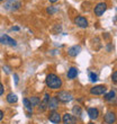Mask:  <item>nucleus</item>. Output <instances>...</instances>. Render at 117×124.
I'll return each mask as SVG.
<instances>
[{"mask_svg": "<svg viewBox=\"0 0 117 124\" xmlns=\"http://www.w3.org/2000/svg\"><path fill=\"white\" fill-rule=\"evenodd\" d=\"M45 84L46 86L49 87L50 89H53V90H58L62 87L63 82H62V79L58 77L55 73H49L45 78Z\"/></svg>", "mask_w": 117, "mask_h": 124, "instance_id": "obj_1", "label": "nucleus"}, {"mask_svg": "<svg viewBox=\"0 0 117 124\" xmlns=\"http://www.w3.org/2000/svg\"><path fill=\"white\" fill-rule=\"evenodd\" d=\"M22 7V2L18 0H6L3 3V8L9 11H17L18 9H20Z\"/></svg>", "mask_w": 117, "mask_h": 124, "instance_id": "obj_2", "label": "nucleus"}, {"mask_svg": "<svg viewBox=\"0 0 117 124\" xmlns=\"http://www.w3.org/2000/svg\"><path fill=\"white\" fill-rule=\"evenodd\" d=\"M56 98L58 99L60 103H70V101L73 99V96L70 92H66V90H61L56 94Z\"/></svg>", "mask_w": 117, "mask_h": 124, "instance_id": "obj_3", "label": "nucleus"}, {"mask_svg": "<svg viewBox=\"0 0 117 124\" xmlns=\"http://www.w3.org/2000/svg\"><path fill=\"white\" fill-rule=\"evenodd\" d=\"M50 98H51V95H50L49 93H45V94H44V97H43V99L41 101V103H39L38 106H37V109H38V112H45L46 109H47V107H49Z\"/></svg>", "mask_w": 117, "mask_h": 124, "instance_id": "obj_4", "label": "nucleus"}, {"mask_svg": "<svg viewBox=\"0 0 117 124\" xmlns=\"http://www.w3.org/2000/svg\"><path fill=\"white\" fill-rule=\"evenodd\" d=\"M107 10V3L106 2H99L97 3L94 8V13L97 17H100L104 15V13Z\"/></svg>", "mask_w": 117, "mask_h": 124, "instance_id": "obj_5", "label": "nucleus"}, {"mask_svg": "<svg viewBox=\"0 0 117 124\" xmlns=\"http://www.w3.org/2000/svg\"><path fill=\"white\" fill-rule=\"evenodd\" d=\"M107 92V87L105 85H97V86H94V87H91L90 88V94L91 95H104L106 94Z\"/></svg>", "mask_w": 117, "mask_h": 124, "instance_id": "obj_6", "label": "nucleus"}, {"mask_svg": "<svg viewBox=\"0 0 117 124\" xmlns=\"http://www.w3.org/2000/svg\"><path fill=\"white\" fill-rule=\"evenodd\" d=\"M47 118H49L50 122H52L54 124H60L62 122V117L60 113L56 111H51L50 112V114L47 115Z\"/></svg>", "mask_w": 117, "mask_h": 124, "instance_id": "obj_7", "label": "nucleus"}, {"mask_svg": "<svg viewBox=\"0 0 117 124\" xmlns=\"http://www.w3.org/2000/svg\"><path fill=\"white\" fill-rule=\"evenodd\" d=\"M62 122L63 124H77L78 123V120L73 114H70V113H65L62 116Z\"/></svg>", "mask_w": 117, "mask_h": 124, "instance_id": "obj_8", "label": "nucleus"}, {"mask_svg": "<svg viewBox=\"0 0 117 124\" xmlns=\"http://www.w3.org/2000/svg\"><path fill=\"white\" fill-rule=\"evenodd\" d=\"M0 43L3 45H9V46H17V42L16 39H11L9 35H2L0 37Z\"/></svg>", "mask_w": 117, "mask_h": 124, "instance_id": "obj_9", "label": "nucleus"}, {"mask_svg": "<svg viewBox=\"0 0 117 124\" xmlns=\"http://www.w3.org/2000/svg\"><path fill=\"white\" fill-rule=\"evenodd\" d=\"M74 24L80 28H87L89 26V23H88V19L83 16H77L74 18Z\"/></svg>", "mask_w": 117, "mask_h": 124, "instance_id": "obj_10", "label": "nucleus"}, {"mask_svg": "<svg viewBox=\"0 0 117 124\" xmlns=\"http://www.w3.org/2000/svg\"><path fill=\"white\" fill-rule=\"evenodd\" d=\"M116 120H117L116 113H115V112H111V111L107 112L104 116V122L106 124H114L115 122H116Z\"/></svg>", "mask_w": 117, "mask_h": 124, "instance_id": "obj_11", "label": "nucleus"}, {"mask_svg": "<svg viewBox=\"0 0 117 124\" xmlns=\"http://www.w3.org/2000/svg\"><path fill=\"white\" fill-rule=\"evenodd\" d=\"M58 104H60V101H58V99L56 98V96H53V97L51 96L47 109H50V111H56V108L58 107Z\"/></svg>", "mask_w": 117, "mask_h": 124, "instance_id": "obj_12", "label": "nucleus"}, {"mask_svg": "<svg viewBox=\"0 0 117 124\" xmlns=\"http://www.w3.org/2000/svg\"><path fill=\"white\" fill-rule=\"evenodd\" d=\"M80 52H81V46L80 45H73L68 49V54L71 58H75Z\"/></svg>", "mask_w": 117, "mask_h": 124, "instance_id": "obj_13", "label": "nucleus"}, {"mask_svg": "<svg viewBox=\"0 0 117 124\" xmlns=\"http://www.w3.org/2000/svg\"><path fill=\"white\" fill-rule=\"evenodd\" d=\"M88 115H89V117L91 120H97L99 117V111H98V108L96 107H89L88 108Z\"/></svg>", "mask_w": 117, "mask_h": 124, "instance_id": "obj_14", "label": "nucleus"}, {"mask_svg": "<svg viewBox=\"0 0 117 124\" xmlns=\"http://www.w3.org/2000/svg\"><path fill=\"white\" fill-rule=\"evenodd\" d=\"M23 104H24V106H25V108H26V111L28 112V115H27V116L30 117L33 115V106H32V104H30V101H29L28 98H24Z\"/></svg>", "mask_w": 117, "mask_h": 124, "instance_id": "obj_15", "label": "nucleus"}, {"mask_svg": "<svg viewBox=\"0 0 117 124\" xmlns=\"http://www.w3.org/2000/svg\"><path fill=\"white\" fill-rule=\"evenodd\" d=\"M77 76H78V69L75 68V67H71V68L68 70V73H66L68 79L72 80V79L77 78Z\"/></svg>", "mask_w": 117, "mask_h": 124, "instance_id": "obj_16", "label": "nucleus"}, {"mask_svg": "<svg viewBox=\"0 0 117 124\" xmlns=\"http://www.w3.org/2000/svg\"><path fill=\"white\" fill-rule=\"evenodd\" d=\"M6 101H8L9 104H15V103L18 101V97H17L16 94H14V93H9V94L7 95Z\"/></svg>", "mask_w": 117, "mask_h": 124, "instance_id": "obj_17", "label": "nucleus"}, {"mask_svg": "<svg viewBox=\"0 0 117 124\" xmlns=\"http://www.w3.org/2000/svg\"><path fill=\"white\" fill-rule=\"evenodd\" d=\"M104 98H105V101H114L115 98H116V92L110 90V92L106 93V94H104Z\"/></svg>", "mask_w": 117, "mask_h": 124, "instance_id": "obj_18", "label": "nucleus"}, {"mask_svg": "<svg viewBox=\"0 0 117 124\" xmlns=\"http://www.w3.org/2000/svg\"><path fill=\"white\" fill-rule=\"evenodd\" d=\"M29 101H30V104H32L33 107H37L41 103V99H39L38 96H32L30 98H28Z\"/></svg>", "mask_w": 117, "mask_h": 124, "instance_id": "obj_19", "label": "nucleus"}, {"mask_svg": "<svg viewBox=\"0 0 117 124\" xmlns=\"http://www.w3.org/2000/svg\"><path fill=\"white\" fill-rule=\"evenodd\" d=\"M72 113H73V115H77V116H81L82 115V108L81 106H79V105H75V106H73L72 107Z\"/></svg>", "mask_w": 117, "mask_h": 124, "instance_id": "obj_20", "label": "nucleus"}, {"mask_svg": "<svg viewBox=\"0 0 117 124\" xmlns=\"http://www.w3.org/2000/svg\"><path fill=\"white\" fill-rule=\"evenodd\" d=\"M58 10V9L56 8V7L51 6V7H47V8H46V13L49 14V15H53V14H55Z\"/></svg>", "mask_w": 117, "mask_h": 124, "instance_id": "obj_21", "label": "nucleus"}, {"mask_svg": "<svg viewBox=\"0 0 117 124\" xmlns=\"http://www.w3.org/2000/svg\"><path fill=\"white\" fill-rule=\"evenodd\" d=\"M89 79H90L91 82H95L98 80V75L97 73H95V72H89Z\"/></svg>", "mask_w": 117, "mask_h": 124, "instance_id": "obj_22", "label": "nucleus"}, {"mask_svg": "<svg viewBox=\"0 0 117 124\" xmlns=\"http://www.w3.org/2000/svg\"><path fill=\"white\" fill-rule=\"evenodd\" d=\"M111 80H113L114 84H116L117 85V70L113 72V75H111Z\"/></svg>", "mask_w": 117, "mask_h": 124, "instance_id": "obj_23", "label": "nucleus"}, {"mask_svg": "<svg viewBox=\"0 0 117 124\" xmlns=\"http://www.w3.org/2000/svg\"><path fill=\"white\" fill-rule=\"evenodd\" d=\"M3 93H5V87H3L2 85V82L0 81V96H2Z\"/></svg>", "mask_w": 117, "mask_h": 124, "instance_id": "obj_24", "label": "nucleus"}, {"mask_svg": "<svg viewBox=\"0 0 117 124\" xmlns=\"http://www.w3.org/2000/svg\"><path fill=\"white\" fill-rule=\"evenodd\" d=\"M14 78H15V84H18V80H19V79H18V76L16 75V73H14Z\"/></svg>", "mask_w": 117, "mask_h": 124, "instance_id": "obj_25", "label": "nucleus"}, {"mask_svg": "<svg viewBox=\"0 0 117 124\" xmlns=\"http://www.w3.org/2000/svg\"><path fill=\"white\" fill-rule=\"evenodd\" d=\"M3 115H5V114H3V112L1 111V109H0V121H2V118H3Z\"/></svg>", "mask_w": 117, "mask_h": 124, "instance_id": "obj_26", "label": "nucleus"}, {"mask_svg": "<svg viewBox=\"0 0 117 124\" xmlns=\"http://www.w3.org/2000/svg\"><path fill=\"white\" fill-rule=\"evenodd\" d=\"M11 31H19V27H17V26L11 27Z\"/></svg>", "mask_w": 117, "mask_h": 124, "instance_id": "obj_27", "label": "nucleus"}, {"mask_svg": "<svg viewBox=\"0 0 117 124\" xmlns=\"http://www.w3.org/2000/svg\"><path fill=\"white\" fill-rule=\"evenodd\" d=\"M49 1H50L51 3H55V2H58V0H49Z\"/></svg>", "mask_w": 117, "mask_h": 124, "instance_id": "obj_28", "label": "nucleus"}, {"mask_svg": "<svg viewBox=\"0 0 117 124\" xmlns=\"http://www.w3.org/2000/svg\"><path fill=\"white\" fill-rule=\"evenodd\" d=\"M88 124H95V123H92V122H90V123H88Z\"/></svg>", "mask_w": 117, "mask_h": 124, "instance_id": "obj_29", "label": "nucleus"}, {"mask_svg": "<svg viewBox=\"0 0 117 124\" xmlns=\"http://www.w3.org/2000/svg\"><path fill=\"white\" fill-rule=\"evenodd\" d=\"M1 1H5V0H0V2H1Z\"/></svg>", "mask_w": 117, "mask_h": 124, "instance_id": "obj_30", "label": "nucleus"}]
</instances>
